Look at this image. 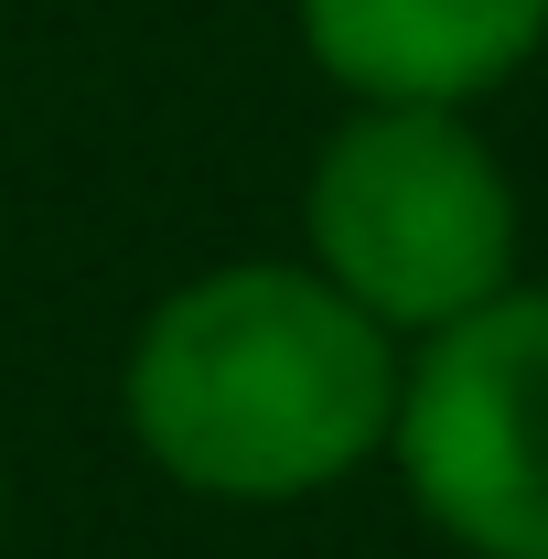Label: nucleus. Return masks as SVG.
I'll return each mask as SVG.
<instances>
[{"label": "nucleus", "mask_w": 548, "mask_h": 559, "mask_svg": "<svg viewBox=\"0 0 548 559\" xmlns=\"http://www.w3.org/2000/svg\"><path fill=\"white\" fill-rule=\"evenodd\" d=\"M0 538H11V441H0Z\"/></svg>", "instance_id": "nucleus-5"}, {"label": "nucleus", "mask_w": 548, "mask_h": 559, "mask_svg": "<svg viewBox=\"0 0 548 559\" xmlns=\"http://www.w3.org/2000/svg\"><path fill=\"white\" fill-rule=\"evenodd\" d=\"M388 474L452 559H548V280L409 345Z\"/></svg>", "instance_id": "nucleus-3"}, {"label": "nucleus", "mask_w": 548, "mask_h": 559, "mask_svg": "<svg viewBox=\"0 0 548 559\" xmlns=\"http://www.w3.org/2000/svg\"><path fill=\"white\" fill-rule=\"evenodd\" d=\"M301 259L398 345L527 280V194L484 108H344L301 173Z\"/></svg>", "instance_id": "nucleus-2"}, {"label": "nucleus", "mask_w": 548, "mask_h": 559, "mask_svg": "<svg viewBox=\"0 0 548 559\" xmlns=\"http://www.w3.org/2000/svg\"><path fill=\"white\" fill-rule=\"evenodd\" d=\"M290 44L344 108H484L548 55V0H290Z\"/></svg>", "instance_id": "nucleus-4"}, {"label": "nucleus", "mask_w": 548, "mask_h": 559, "mask_svg": "<svg viewBox=\"0 0 548 559\" xmlns=\"http://www.w3.org/2000/svg\"><path fill=\"white\" fill-rule=\"evenodd\" d=\"M409 345L312 259H205L119 345V430L194 506L279 516L388 463Z\"/></svg>", "instance_id": "nucleus-1"}]
</instances>
